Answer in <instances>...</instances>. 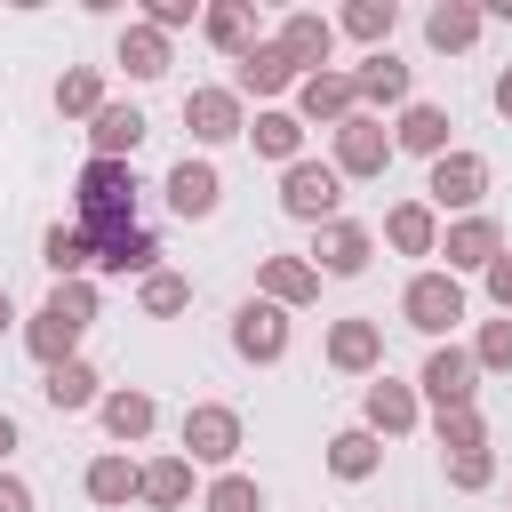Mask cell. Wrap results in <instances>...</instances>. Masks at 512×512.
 <instances>
[{
    "mask_svg": "<svg viewBox=\"0 0 512 512\" xmlns=\"http://www.w3.org/2000/svg\"><path fill=\"white\" fill-rule=\"evenodd\" d=\"M72 224L88 232H112V224H136V160H88L80 184H72Z\"/></svg>",
    "mask_w": 512,
    "mask_h": 512,
    "instance_id": "1",
    "label": "cell"
},
{
    "mask_svg": "<svg viewBox=\"0 0 512 512\" xmlns=\"http://www.w3.org/2000/svg\"><path fill=\"white\" fill-rule=\"evenodd\" d=\"M176 440H184L192 464H208V472H240V440H248V424H240V408H224V400H192L184 424H176Z\"/></svg>",
    "mask_w": 512,
    "mask_h": 512,
    "instance_id": "2",
    "label": "cell"
},
{
    "mask_svg": "<svg viewBox=\"0 0 512 512\" xmlns=\"http://www.w3.org/2000/svg\"><path fill=\"white\" fill-rule=\"evenodd\" d=\"M480 200H488V160L480 152H440L432 168H424V208L432 216H480Z\"/></svg>",
    "mask_w": 512,
    "mask_h": 512,
    "instance_id": "3",
    "label": "cell"
},
{
    "mask_svg": "<svg viewBox=\"0 0 512 512\" xmlns=\"http://www.w3.org/2000/svg\"><path fill=\"white\" fill-rule=\"evenodd\" d=\"M280 216H296V224H336L344 216V176H336V160H296V168H280Z\"/></svg>",
    "mask_w": 512,
    "mask_h": 512,
    "instance_id": "4",
    "label": "cell"
},
{
    "mask_svg": "<svg viewBox=\"0 0 512 512\" xmlns=\"http://www.w3.org/2000/svg\"><path fill=\"white\" fill-rule=\"evenodd\" d=\"M416 392L432 400V416H448V408H480V360H472V344H432L424 368H416Z\"/></svg>",
    "mask_w": 512,
    "mask_h": 512,
    "instance_id": "5",
    "label": "cell"
},
{
    "mask_svg": "<svg viewBox=\"0 0 512 512\" xmlns=\"http://www.w3.org/2000/svg\"><path fill=\"white\" fill-rule=\"evenodd\" d=\"M328 144H336V176H344V184H376V176L392 168V152H400V144H392V128H384L376 112H352Z\"/></svg>",
    "mask_w": 512,
    "mask_h": 512,
    "instance_id": "6",
    "label": "cell"
},
{
    "mask_svg": "<svg viewBox=\"0 0 512 512\" xmlns=\"http://www.w3.org/2000/svg\"><path fill=\"white\" fill-rule=\"evenodd\" d=\"M400 320H408L416 336H448V328L464 320V280H456V272H416V280L400 288Z\"/></svg>",
    "mask_w": 512,
    "mask_h": 512,
    "instance_id": "7",
    "label": "cell"
},
{
    "mask_svg": "<svg viewBox=\"0 0 512 512\" xmlns=\"http://www.w3.org/2000/svg\"><path fill=\"white\" fill-rule=\"evenodd\" d=\"M232 352H240L248 368L288 360V312H280V304H264V296H248V304L232 312Z\"/></svg>",
    "mask_w": 512,
    "mask_h": 512,
    "instance_id": "8",
    "label": "cell"
},
{
    "mask_svg": "<svg viewBox=\"0 0 512 512\" xmlns=\"http://www.w3.org/2000/svg\"><path fill=\"white\" fill-rule=\"evenodd\" d=\"M360 424H368L376 440H408V432L424 424V392L400 384V376H376V384L360 392Z\"/></svg>",
    "mask_w": 512,
    "mask_h": 512,
    "instance_id": "9",
    "label": "cell"
},
{
    "mask_svg": "<svg viewBox=\"0 0 512 512\" xmlns=\"http://www.w3.org/2000/svg\"><path fill=\"white\" fill-rule=\"evenodd\" d=\"M352 112H360V88H352V72H336V64H328V72L296 80V120H304V128H328V136H336Z\"/></svg>",
    "mask_w": 512,
    "mask_h": 512,
    "instance_id": "10",
    "label": "cell"
},
{
    "mask_svg": "<svg viewBox=\"0 0 512 512\" xmlns=\"http://www.w3.org/2000/svg\"><path fill=\"white\" fill-rule=\"evenodd\" d=\"M368 256H376V232L352 224V216H336V224L312 232V272H328V280H360Z\"/></svg>",
    "mask_w": 512,
    "mask_h": 512,
    "instance_id": "11",
    "label": "cell"
},
{
    "mask_svg": "<svg viewBox=\"0 0 512 512\" xmlns=\"http://www.w3.org/2000/svg\"><path fill=\"white\" fill-rule=\"evenodd\" d=\"M440 256H448L440 272H456V280H464V272H488V264L504 256V224H496L488 208H480V216H456V224L440 232Z\"/></svg>",
    "mask_w": 512,
    "mask_h": 512,
    "instance_id": "12",
    "label": "cell"
},
{
    "mask_svg": "<svg viewBox=\"0 0 512 512\" xmlns=\"http://www.w3.org/2000/svg\"><path fill=\"white\" fill-rule=\"evenodd\" d=\"M272 48L312 80V72H328V56H336V16H312V8H296V16H280V32H272Z\"/></svg>",
    "mask_w": 512,
    "mask_h": 512,
    "instance_id": "13",
    "label": "cell"
},
{
    "mask_svg": "<svg viewBox=\"0 0 512 512\" xmlns=\"http://www.w3.org/2000/svg\"><path fill=\"white\" fill-rule=\"evenodd\" d=\"M352 88H360V112H408L416 64H400L392 48H376V56H360V64H352Z\"/></svg>",
    "mask_w": 512,
    "mask_h": 512,
    "instance_id": "14",
    "label": "cell"
},
{
    "mask_svg": "<svg viewBox=\"0 0 512 512\" xmlns=\"http://www.w3.org/2000/svg\"><path fill=\"white\" fill-rule=\"evenodd\" d=\"M184 128H192V144H232V136H248V104L232 88H184Z\"/></svg>",
    "mask_w": 512,
    "mask_h": 512,
    "instance_id": "15",
    "label": "cell"
},
{
    "mask_svg": "<svg viewBox=\"0 0 512 512\" xmlns=\"http://www.w3.org/2000/svg\"><path fill=\"white\" fill-rule=\"evenodd\" d=\"M160 192H168V208H176L184 224H208V216L224 208V176H216V160H176V168L160 176Z\"/></svg>",
    "mask_w": 512,
    "mask_h": 512,
    "instance_id": "16",
    "label": "cell"
},
{
    "mask_svg": "<svg viewBox=\"0 0 512 512\" xmlns=\"http://www.w3.org/2000/svg\"><path fill=\"white\" fill-rule=\"evenodd\" d=\"M328 368L336 376H384V320H368V312L336 320L328 328Z\"/></svg>",
    "mask_w": 512,
    "mask_h": 512,
    "instance_id": "17",
    "label": "cell"
},
{
    "mask_svg": "<svg viewBox=\"0 0 512 512\" xmlns=\"http://www.w3.org/2000/svg\"><path fill=\"white\" fill-rule=\"evenodd\" d=\"M256 296L280 304V312L320 304V272H312V256H264V264H256Z\"/></svg>",
    "mask_w": 512,
    "mask_h": 512,
    "instance_id": "18",
    "label": "cell"
},
{
    "mask_svg": "<svg viewBox=\"0 0 512 512\" xmlns=\"http://www.w3.org/2000/svg\"><path fill=\"white\" fill-rule=\"evenodd\" d=\"M80 488H88V504H96V512H120V504H136V496H144V464H136L128 448H104V456L80 472Z\"/></svg>",
    "mask_w": 512,
    "mask_h": 512,
    "instance_id": "19",
    "label": "cell"
},
{
    "mask_svg": "<svg viewBox=\"0 0 512 512\" xmlns=\"http://www.w3.org/2000/svg\"><path fill=\"white\" fill-rule=\"evenodd\" d=\"M200 40L240 64V56L264 40V32H256V0H208V8H200Z\"/></svg>",
    "mask_w": 512,
    "mask_h": 512,
    "instance_id": "20",
    "label": "cell"
},
{
    "mask_svg": "<svg viewBox=\"0 0 512 512\" xmlns=\"http://www.w3.org/2000/svg\"><path fill=\"white\" fill-rule=\"evenodd\" d=\"M296 80H304V72H296V64H288L272 40H256V48L232 64V96H240V104H248V96H264V104H272V96H288Z\"/></svg>",
    "mask_w": 512,
    "mask_h": 512,
    "instance_id": "21",
    "label": "cell"
},
{
    "mask_svg": "<svg viewBox=\"0 0 512 512\" xmlns=\"http://www.w3.org/2000/svg\"><path fill=\"white\" fill-rule=\"evenodd\" d=\"M448 128H456V120H448V104L408 96V112L392 120V144H400V152H416V160H440V152H456V144H448Z\"/></svg>",
    "mask_w": 512,
    "mask_h": 512,
    "instance_id": "22",
    "label": "cell"
},
{
    "mask_svg": "<svg viewBox=\"0 0 512 512\" xmlns=\"http://www.w3.org/2000/svg\"><path fill=\"white\" fill-rule=\"evenodd\" d=\"M96 272H136V280H152V272H160V240H152L144 224H112V232H96Z\"/></svg>",
    "mask_w": 512,
    "mask_h": 512,
    "instance_id": "23",
    "label": "cell"
},
{
    "mask_svg": "<svg viewBox=\"0 0 512 512\" xmlns=\"http://www.w3.org/2000/svg\"><path fill=\"white\" fill-rule=\"evenodd\" d=\"M96 416H104V432H112L120 448H136V440H152V424H160V400H152L144 384H112Z\"/></svg>",
    "mask_w": 512,
    "mask_h": 512,
    "instance_id": "24",
    "label": "cell"
},
{
    "mask_svg": "<svg viewBox=\"0 0 512 512\" xmlns=\"http://www.w3.org/2000/svg\"><path fill=\"white\" fill-rule=\"evenodd\" d=\"M248 144H256V160L296 168V160H304V120H296V104H264V112L248 120Z\"/></svg>",
    "mask_w": 512,
    "mask_h": 512,
    "instance_id": "25",
    "label": "cell"
},
{
    "mask_svg": "<svg viewBox=\"0 0 512 512\" xmlns=\"http://www.w3.org/2000/svg\"><path fill=\"white\" fill-rule=\"evenodd\" d=\"M480 32H488V8H480V0H440V8L424 16V40H432L440 56H464Z\"/></svg>",
    "mask_w": 512,
    "mask_h": 512,
    "instance_id": "26",
    "label": "cell"
},
{
    "mask_svg": "<svg viewBox=\"0 0 512 512\" xmlns=\"http://www.w3.org/2000/svg\"><path fill=\"white\" fill-rule=\"evenodd\" d=\"M136 144H144V112L136 104H104L88 120V160H136Z\"/></svg>",
    "mask_w": 512,
    "mask_h": 512,
    "instance_id": "27",
    "label": "cell"
},
{
    "mask_svg": "<svg viewBox=\"0 0 512 512\" xmlns=\"http://www.w3.org/2000/svg\"><path fill=\"white\" fill-rule=\"evenodd\" d=\"M80 336H88V328H72V320H64V312H48V304L24 320V352L40 360V376H48V368H64V360H80Z\"/></svg>",
    "mask_w": 512,
    "mask_h": 512,
    "instance_id": "28",
    "label": "cell"
},
{
    "mask_svg": "<svg viewBox=\"0 0 512 512\" xmlns=\"http://www.w3.org/2000/svg\"><path fill=\"white\" fill-rule=\"evenodd\" d=\"M40 400H48L56 416H80V408H104V376H96L88 360H64V368H48V376H40Z\"/></svg>",
    "mask_w": 512,
    "mask_h": 512,
    "instance_id": "29",
    "label": "cell"
},
{
    "mask_svg": "<svg viewBox=\"0 0 512 512\" xmlns=\"http://www.w3.org/2000/svg\"><path fill=\"white\" fill-rule=\"evenodd\" d=\"M320 456H328V472H336L344 488H360V480L384 464V440H376L368 424H344V432H328V448H320Z\"/></svg>",
    "mask_w": 512,
    "mask_h": 512,
    "instance_id": "30",
    "label": "cell"
},
{
    "mask_svg": "<svg viewBox=\"0 0 512 512\" xmlns=\"http://www.w3.org/2000/svg\"><path fill=\"white\" fill-rule=\"evenodd\" d=\"M40 264H48L56 280H88V272H96V232H88V224H48Z\"/></svg>",
    "mask_w": 512,
    "mask_h": 512,
    "instance_id": "31",
    "label": "cell"
},
{
    "mask_svg": "<svg viewBox=\"0 0 512 512\" xmlns=\"http://www.w3.org/2000/svg\"><path fill=\"white\" fill-rule=\"evenodd\" d=\"M384 240H392V256H440V216L424 200H400L384 216Z\"/></svg>",
    "mask_w": 512,
    "mask_h": 512,
    "instance_id": "32",
    "label": "cell"
},
{
    "mask_svg": "<svg viewBox=\"0 0 512 512\" xmlns=\"http://www.w3.org/2000/svg\"><path fill=\"white\" fill-rule=\"evenodd\" d=\"M136 504H152V512H184V504H192V456H184V448H176V456H152Z\"/></svg>",
    "mask_w": 512,
    "mask_h": 512,
    "instance_id": "33",
    "label": "cell"
},
{
    "mask_svg": "<svg viewBox=\"0 0 512 512\" xmlns=\"http://www.w3.org/2000/svg\"><path fill=\"white\" fill-rule=\"evenodd\" d=\"M112 64H120L128 80H160V72H168V32H152V24L136 16V24L120 32V48H112Z\"/></svg>",
    "mask_w": 512,
    "mask_h": 512,
    "instance_id": "34",
    "label": "cell"
},
{
    "mask_svg": "<svg viewBox=\"0 0 512 512\" xmlns=\"http://www.w3.org/2000/svg\"><path fill=\"white\" fill-rule=\"evenodd\" d=\"M104 104H112V96H104V72H96V64H64V72H56V112H64V120H96Z\"/></svg>",
    "mask_w": 512,
    "mask_h": 512,
    "instance_id": "35",
    "label": "cell"
},
{
    "mask_svg": "<svg viewBox=\"0 0 512 512\" xmlns=\"http://www.w3.org/2000/svg\"><path fill=\"white\" fill-rule=\"evenodd\" d=\"M392 24H400V8H392V0H352V8L336 16V32H352L368 56H376V48H392Z\"/></svg>",
    "mask_w": 512,
    "mask_h": 512,
    "instance_id": "36",
    "label": "cell"
},
{
    "mask_svg": "<svg viewBox=\"0 0 512 512\" xmlns=\"http://www.w3.org/2000/svg\"><path fill=\"white\" fill-rule=\"evenodd\" d=\"M432 440L448 456H472V448H488V416L480 408H448V416H432Z\"/></svg>",
    "mask_w": 512,
    "mask_h": 512,
    "instance_id": "37",
    "label": "cell"
},
{
    "mask_svg": "<svg viewBox=\"0 0 512 512\" xmlns=\"http://www.w3.org/2000/svg\"><path fill=\"white\" fill-rule=\"evenodd\" d=\"M200 512H264V488H256L248 472H216V480L200 488Z\"/></svg>",
    "mask_w": 512,
    "mask_h": 512,
    "instance_id": "38",
    "label": "cell"
},
{
    "mask_svg": "<svg viewBox=\"0 0 512 512\" xmlns=\"http://www.w3.org/2000/svg\"><path fill=\"white\" fill-rule=\"evenodd\" d=\"M136 304H144L152 320H176V312L192 304V280H184V272H152V280L136 288Z\"/></svg>",
    "mask_w": 512,
    "mask_h": 512,
    "instance_id": "39",
    "label": "cell"
},
{
    "mask_svg": "<svg viewBox=\"0 0 512 512\" xmlns=\"http://www.w3.org/2000/svg\"><path fill=\"white\" fill-rule=\"evenodd\" d=\"M472 360H480V376H512V320H480Z\"/></svg>",
    "mask_w": 512,
    "mask_h": 512,
    "instance_id": "40",
    "label": "cell"
},
{
    "mask_svg": "<svg viewBox=\"0 0 512 512\" xmlns=\"http://www.w3.org/2000/svg\"><path fill=\"white\" fill-rule=\"evenodd\" d=\"M48 312H64L72 328H96V280H56L48 288Z\"/></svg>",
    "mask_w": 512,
    "mask_h": 512,
    "instance_id": "41",
    "label": "cell"
},
{
    "mask_svg": "<svg viewBox=\"0 0 512 512\" xmlns=\"http://www.w3.org/2000/svg\"><path fill=\"white\" fill-rule=\"evenodd\" d=\"M488 480H496V456H488V448H472V456H448V488H456V496H480Z\"/></svg>",
    "mask_w": 512,
    "mask_h": 512,
    "instance_id": "42",
    "label": "cell"
},
{
    "mask_svg": "<svg viewBox=\"0 0 512 512\" xmlns=\"http://www.w3.org/2000/svg\"><path fill=\"white\" fill-rule=\"evenodd\" d=\"M144 24L152 32H184V24H200V0H144Z\"/></svg>",
    "mask_w": 512,
    "mask_h": 512,
    "instance_id": "43",
    "label": "cell"
},
{
    "mask_svg": "<svg viewBox=\"0 0 512 512\" xmlns=\"http://www.w3.org/2000/svg\"><path fill=\"white\" fill-rule=\"evenodd\" d=\"M480 288H488V304H496V312L512 320V248H504V256H496V264L480 272Z\"/></svg>",
    "mask_w": 512,
    "mask_h": 512,
    "instance_id": "44",
    "label": "cell"
},
{
    "mask_svg": "<svg viewBox=\"0 0 512 512\" xmlns=\"http://www.w3.org/2000/svg\"><path fill=\"white\" fill-rule=\"evenodd\" d=\"M0 512H40V504H32V488H24L16 472H0Z\"/></svg>",
    "mask_w": 512,
    "mask_h": 512,
    "instance_id": "45",
    "label": "cell"
},
{
    "mask_svg": "<svg viewBox=\"0 0 512 512\" xmlns=\"http://www.w3.org/2000/svg\"><path fill=\"white\" fill-rule=\"evenodd\" d=\"M16 440H24V432H16V416L0 408V472H8V456H16Z\"/></svg>",
    "mask_w": 512,
    "mask_h": 512,
    "instance_id": "46",
    "label": "cell"
},
{
    "mask_svg": "<svg viewBox=\"0 0 512 512\" xmlns=\"http://www.w3.org/2000/svg\"><path fill=\"white\" fill-rule=\"evenodd\" d=\"M488 96H496V112H504V120H512V64H504V72H496V88H488Z\"/></svg>",
    "mask_w": 512,
    "mask_h": 512,
    "instance_id": "47",
    "label": "cell"
},
{
    "mask_svg": "<svg viewBox=\"0 0 512 512\" xmlns=\"http://www.w3.org/2000/svg\"><path fill=\"white\" fill-rule=\"evenodd\" d=\"M8 328H16V304H8V288H0V336H8Z\"/></svg>",
    "mask_w": 512,
    "mask_h": 512,
    "instance_id": "48",
    "label": "cell"
}]
</instances>
